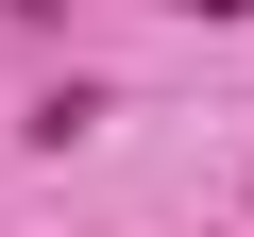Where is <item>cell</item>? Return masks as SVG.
<instances>
[{
	"label": "cell",
	"instance_id": "obj_1",
	"mask_svg": "<svg viewBox=\"0 0 254 237\" xmlns=\"http://www.w3.org/2000/svg\"><path fill=\"white\" fill-rule=\"evenodd\" d=\"M187 17H254V0H187Z\"/></svg>",
	"mask_w": 254,
	"mask_h": 237
},
{
	"label": "cell",
	"instance_id": "obj_2",
	"mask_svg": "<svg viewBox=\"0 0 254 237\" xmlns=\"http://www.w3.org/2000/svg\"><path fill=\"white\" fill-rule=\"evenodd\" d=\"M17 17H68V0H17Z\"/></svg>",
	"mask_w": 254,
	"mask_h": 237
},
{
	"label": "cell",
	"instance_id": "obj_3",
	"mask_svg": "<svg viewBox=\"0 0 254 237\" xmlns=\"http://www.w3.org/2000/svg\"><path fill=\"white\" fill-rule=\"evenodd\" d=\"M237 203H254V186H237Z\"/></svg>",
	"mask_w": 254,
	"mask_h": 237
}]
</instances>
